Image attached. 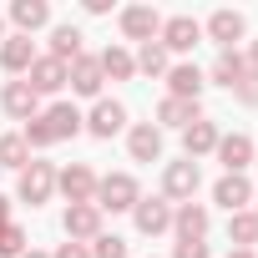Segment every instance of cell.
<instances>
[{"instance_id": "6da1fadb", "label": "cell", "mask_w": 258, "mask_h": 258, "mask_svg": "<svg viewBox=\"0 0 258 258\" xmlns=\"http://www.w3.org/2000/svg\"><path fill=\"white\" fill-rule=\"evenodd\" d=\"M101 213H132L137 203H142V187H137V177L132 172H106V177H96V198H91Z\"/></svg>"}, {"instance_id": "7a4b0ae2", "label": "cell", "mask_w": 258, "mask_h": 258, "mask_svg": "<svg viewBox=\"0 0 258 258\" xmlns=\"http://www.w3.org/2000/svg\"><path fill=\"white\" fill-rule=\"evenodd\" d=\"M16 192H21V203H46L51 192H56V167L51 162H26L21 167V182H16Z\"/></svg>"}, {"instance_id": "3957f363", "label": "cell", "mask_w": 258, "mask_h": 258, "mask_svg": "<svg viewBox=\"0 0 258 258\" xmlns=\"http://www.w3.org/2000/svg\"><path fill=\"white\" fill-rule=\"evenodd\" d=\"M61 228H66L71 243H91V238H101V208L96 203H71L66 218H61Z\"/></svg>"}, {"instance_id": "277c9868", "label": "cell", "mask_w": 258, "mask_h": 258, "mask_svg": "<svg viewBox=\"0 0 258 258\" xmlns=\"http://www.w3.org/2000/svg\"><path fill=\"white\" fill-rule=\"evenodd\" d=\"M36 116H41V126H46L51 142H66V137H76L81 126H86V116H81L71 101H56V106H46V111H36Z\"/></svg>"}, {"instance_id": "5b68a950", "label": "cell", "mask_w": 258, "mask_h": 258, "mask_svg": "<svg viewBox=\"0 0 258 258\" xmlns=\"http://www.w3.org/2000/svg\"><path fill=\"white\" fill-rule=\"evenodd\" d=\"M26 86H31L36 96H56V91L66 86V66H61L56 56H36L31 71H26Z\"/></svg>"}, {"instance_id": "8992f818", "label": "cell", "mask_w": 258, "mask_h": 258, "mask_svg": "<svg viewBox=\"0 0 258 258\" xmlns=\"http://www.w3.org/2000/svg\"><path fill=\"white\" fill-rule=\"evenodd\" d=\"M56 187L66 192V208H71V203H91V198H96V172H91L86 162H71L66 172H56Z\"/></svg>"}, {"instance_id": "52a82bcc", "label": "cell", "mask_w": 258, "mask_h": 258, "mask_svg": "<svg viewBox=\"0 0 258 258\" xmlns=\"http://www.w3.org/2000/svg\"><path fill=\"white\" fill-rule=\"evenodd\" d=\"M198 182H203V172H198V162H192V157L167 162V172H162V192H167V198H182V203H192Z\"/></svg>"}, {"instance_id": "ba28073f", "label": "cell", "mask_w": 258, "mask_h": 258, "mask_svg": "<svg viewBox=\"0 0 258 258\" xmlns=\"http://www.w3.org/2000/svg\"><path fill=\"white\" fill-rule=\"evenodd\" d=\"M213 203L228 208V213H248V203H253V182H248L243 172H223L218 187H213Z\"/></svg>"}, {"instance_id": "9c48e42d", "label": "cell", "mask_w": 258, "mask_h": 258, "mask_svg": "<svg viewBox=\"0 0 258 258\" xmlns=\"http://www.w3.org/2000/svg\"><path fill=\"white\" fill-rule=\"evenodd\" d=\"M121 31H126V41H157L162 36V16L152 11V6H126L121 11Z\"/></svg>"}, {"instance_id": "30bf717a", "label": "cell", "mask_w": 258, "mask_h": 258, "mask_svg": "<svg viewBox=\"0 0 258 258\" xmlns=\"http://www.w3.org/2000/svg\"><path fill=\"white\" fill-rule=\"evenodd\" d=\"M132 218H137V233L157 238V233L172 228V203H167V198H142V203L132 208Z\"/></svg>"}, {"instance_id": "8fae6325", "label": "cell", "mask_w": 258, "mask_h": 258, "mask_svg": "<svg viewBox=\"0 0 258 258\" xmlns=\"http://www.w3.org/2000/svg\"><path fill=\"white\" fill-rule=\"evenodd\" d=\"M126 147H132V162H162V126L157 121H137L126 132Z\"/></svg>"}, {"instance_id": "7c38bea8", "label": "cell", "mask_w": 258, "mask_h": 258, "mask_svg": "<svg viewBox=\"0 0 258 258\" xmlns=\"http://www.w3.org/2000/svg\"><path fill=\"white\" fill-rule=\"evenodd\" d=\"M162 51H192L198 41H203V26L192 21V16H172V21H162Z\"/></svg>"}, {"instance_id": "4fadbf2b", "label": "cell", "mask_w": 258, "mask_h": 258, "mask_svg": "<svg viewBox=\"0 0 258 258\" xmlns=\"http://www.w3.org/2000/svg\"><path fill=\"white\" fill-rule=\"evenodd\" d=\"M101 81H106V76H101V61H96V56H76V61L66 66V86L81 91V96H96Z\"/></svg>"}, {"instance_id": "5bb4252c", "label": "cell", "mask_w": 258, "mask_h": 258, "mask_svg": "<svg viewBox=\"0 0 258 258\" xmlns=\"http://www.w3.org/2000/svg\"><path fill=\"white\" fill-rule=\"evenodd\" d=\"M121 121H126V106H121V101H96V106H91V116H86V132L106 142V137H116V132H121Z\"/></svg>"}, {"instance_id": "9a60e30c", "label": "cell", "mask_w": 258, "mask_h": 258, "mask_svg": "<svg viewBox=\"0 0 258 258\" xmlns=\"http://www.w3.org/2000/svg\"><path fill=\"white\" fill-rule=\"evenodd\" d=\"M218 137H223V132H218V121H208V116H198L192 126H182V147H187L192 162H198L203 152H218Z\"/></svg>"}, {"instance_id": "2e32d148", "label": "cell", "mask_w": 258, "mask_h": 258, "mask_svg": "<svg viewBox=\"0 0 258 258\" xmlns=\"http://www.w3.org/2000/svg\"><path fill=\"white\" fill-rule=\"evenodd\" d=\"M243 31H248V26H243L238 11H213V16H208V36H213L223 51H233V46L243 41Z\"/></svg>"}, {"instance_id": "e0dca14e", "label": "cell", "mask_w": 258, "mask_h": 258, "mask_svg": "<svg viewBox=\"0 0 258 258\" xmlns=\"http://www.w3.org/2000/svg\"><path fill=\"white\" fill-rule=\"evenodd\" d=\"M208 208L203 203H177L172 208V228H177V238H208Z\"/></svg>"}, {"instance_id": "ac0fdd59", "label": "cell", "mask_w": 258, "mask_h": 258, "mask_svg": "<svg viewBox=\"0 0 258 258\" xmlns=\"http://www.w3.org/2000/svg\"><path fill=\"white\" fill-rule=\"evenodd\" d=\"M167 86H172L167 96H177V101H198L208 81H203V71H198V66H167Z\"/></svg>"}, {"instance_id": "d6986e66", "label": "cell", "mask_w": 258, "mask_h": 258, "mask_svg": "<svg viewBox=\"0 0 258 258\" xmlns=\"http://www.w3.org/2000/svg\"><path fill=\"white\" fill-rule=\"evenodd\" d=\"M218 162H223L228 172H243V167L253 162V137H243V132L218 137Z\"/></svg>"}, {"instance_id": "ffe728a7", "label": "cell", "mask_w": 258, "mask_h": 258, "mask_svg": "<svg viewBox=\"0 0 258 258\" xmlns=\"http://www.w3.org/2000/svg\"><path fill=\"white\" fill-rule=\"evenodd\" d=\"M36 101H41V96H36L26 81H6V91H0V106H6L11 116H21V121L36 116Z\"/></svg>"}, {"instance_id": "44dd1931", "label": "cell", "mask_w": 258, "mask_h": 258, "mask_svg": "<svg viewBox=\"0 0 258 258\" xmlns=\"http://www.w3.org/2000/svg\"><path fill=\"white\" fill-rule=\"evenodd\" d=\"M31 61H36L31 36H6V41H0V66H6V71H31Z\"/></svg>"}, {"instance_id": "7402d4cb", "label": "cell", "mask_w": 258, "mask_h": 258, "mask_svg": "<svg viewBox=\"0 0 258 258\" xmlns=\"http://www.w3.org/2000/svg\"><path fill=\"white\" fill-rule=\"evenodd\" d=\"M11 21L21 26V36H31V31H41V26L51 21V6H46V0H16V6H11Z\"/></svg>"}, {"instance_id": "603a6c76", "label": "cell", "mask_w": 258, "mask_h": 258, "mask_svg": "<svg viewBox=\"0 0 258 258\" xmlns=\"http://www.w3.org/2000/svg\"><path fill=\"white\" fill-rule=\"evenodd\" d=\"M96 61H101V76H111V81H132V76H137V61L126 56L121 46H106Z\"/></svg>"}, {"instance_id": "cb8c5ba5", "label": "cell", "mask_w": 258, "mask_h": 258, "mask_svg": "<svg viewBox=\"0 0 258 258\" xmlns=\"http://www.w3.org/2000/svg\"><path fill=\"white\" fill-rule=\"evenodd\" d=\"M51 56H56L61 66H71V61L81 56V31H76V26H56V31H51Z\"/></svg>"}, {"instance_id": "d4e9b609", "label": "cell", "mask_w": 258, "mask_h": 258, "mask_svg": "<svg viewBox=\"0 0 258 258\" xmlns=\"http://www.w3.org/2000/svg\"><path fill=\"white\" fill-rule=\"evenodd\" d=\"M157 121H162V126H192V121H198V101L162 96V106H157Z\"/></svg>"}, {"instance_id": "484cf974", "label": "cell", "mask_w": 258, "mask_h": 258, "mask_svg": "<svg viewBox=\"0 0 258 258\" xmlns=\"http://www.w3.org/2000/svg\"><path fill=\"white\" fill-rule=\"evenodd\" d=\"M228 243L233 248H253L258 243V218L253 213H228Z\"/></svg>"}, {"instance_id": "4316f807", "label": "cell", "mask_w": 258, "mask_h": 258, "mask_svg": "<svg viewBox=\"0 0 258 258\" xmlns=\"http://www.w3.org/2000/svg\"><path fill=\"white\" fill-rule=\"evenodd\" d=\"M243 71H248V61H243L238 51H218V61H213V81H218V86L233 91V81H238Z\"/></svg>"}, {"instance_id": "83f0119b", "label": "cell", "mask_w": 258, "mask_h": 258, "mask_svg": "<svg viewBox=\"0 0 258 258\" xmlns=\"http://www.w3.org/2000/svg\"><path fill=\"white\" fill-rule=\"evenodd\" d=\"M26 162H31V147H26V137H21V132L0 137V167H16V172H21Z\"/></svg>"}, {"instance_id": "f1b7e54d", "label": "cell", "mask_w": 258, "mask_h": 258, "mask_svg": "<svg viewBox=\"0 0 258 258\" xmlns=\"http://www.w3.org/2000/svg\"><path fill=\"white\" fill-rule=\"evenodd\" d=\"M132 61H137V71H147V76H167V51H162V41H147Z\"/></svg>"}, {"instance_id": "f546056e", "label": "cell", "mask_w": 258, "mask_h": 258, "mask_svg": "<svg viewBox=\"0 0 258 258\" xmlns=\"http://www.w3.org/2000/svg\"><path fill=\"white\" fill-rule=\"evenodd\" d=\"M91 258H126V238H116V233L91 238Z\"/></svg>"}, {"instance_id": "4dcf8cb0", "label": "cell", "mask_w": 258, "mask_h": 258, "mask_svg": "<svg viewBox=\"0 0 258 258\" xmlns=\"http://www.w3.org/2000/svg\"><path fill=\"white\" fill-rule=\"evenodd\" d=\"M21 253H26V233L16 223H6L0 228V258H21Z\"/></svg>"}, {"instance_id": "1f68e13d", "label": "cell", "mask_w": 258, "mask_h": 258, "mask_svg": "<svg viewBox=\"0 0 258 258\" xmlns=\"http://www.w3.org/2000/svg\"><path fill=\"white\" fill-rule=\"evenodd\" d=\"M233 96H238L243 106H258V71H253V66H248V71L233 81Z\"/></svg>"}, {"instance_id": "d6a6232c", "label": "cell", "mask_w": 258, "mask_h": 258, "mask_svg": "<svg viewBox=\"0 0 258 258\" xmlns=\"http://www.w3.org/2000/svg\"><path fill=\"white\" fill-rule=\"evenodd\" d=\"M172 258H208V243H203V238H177Z\"/></svg>"}, {"instance_id": "836d02e7", "label": "cell", "mask_w": 258, "mask_h": 258, "mask_svg": "<svg viewBox=\"0 0 258 258\" xmlns=\"http://www.w3.org/2000/svg\"><path fill=\"white\" fill-rule=\"evenodd\" d=\"M21 137H26V147H51L46 126H41V116H31V121H26V132H21Z\"/></svg>"}, {"instance_id": "e575fe53", "label": "cell", "mask_w": 258, "mask_h": 258, "mask_svg": "<svg viewBox=\"0 0 258 258\" xmlns=\"http://www.w3.org/2000/svg\"><path fill=\"white\" fill-rule=\"evenodd\" d=\"M51 258H91V248H86V243H71V238H66V243H61V248H56Z\"/></svg>"}, {"instance_id": "d590c367", "label": "cell", "mask_w": 258, "mask_h": 258, "mask_svg": "<svg viewBox=\"0 0 258 258\" xmlns=\"http://www.w3.org/2000/svg\"><path fill=\"white\" fill-rule=\"evenodd\" d=\"M6 223H11V198L0 192V228H6Z\"/></svg>"}, {"instance_id": "8d00e7d4", "label": "cell", "mask_w": 258, "mask_h": 258, "mask_svg": "<svg viewBox=\"0 0 258 258\" xmlns=\"http://www.w3.org/2000/svg\"><path fill=\"white\" fill-rule=\"evenodd\" d=\"M243 61H248V66H253V71H258V41H253V46H248V56H243Z\"/></svg>"}, {"instance_id": "74e56055", "label": "cell", "mask_w": 258, "mask_h": 258, "mask_svg": "<svg viewBox=\"0 0 258 258\" xmlns=\"http://www.w3.org/2000/svg\"><path fill=\"white\" fill-rule=\"evenodd\" d=\"M228 258H253V248H233V253H228Z\"/></svg>"}, {"instance_id": "f35d334b", "label": "cell", "mask_w": 258, "mask_h": 258, "mask_svg": "<svg viewBox=\"0 0 258 258\" xmlns=\"http://www.w3.org/2000/svg\"><path fill=\"white\" fill-rule=\"evenodd\" d=\"M21 258H46V253H21Z\"/></svg>"}, {"instance_id": "ab89813d", "label": "cell", "mask_w": 258, "mask_h": 258, "mask_svg": "<svg viewBox=\"0 0 258 258\" xmlns=\"http://www.w3.org/2000/svg\"><path fill=\"white\" fill-rule=\"evenodd\" d=\"M0 41H6V26H0Z\"/></svg>"}, {"instance_id": "60d3db41", "label": "cell", "mask_w": 258, "mask_h": 258, "mask_svg": "<svg viewBox=\"0 0 258 258\" xmlns=\"http://www.w3.org/2000/svg\"><path fill=\"white\" fill-rule=\"evenodd\" d=\"M253 218H258V208H253Z\"/></svg>"}]
</instances>
